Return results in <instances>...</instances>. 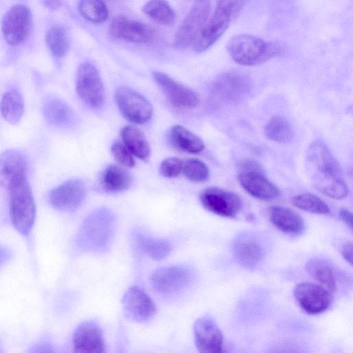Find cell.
Wrapping results in <instances>:
<instances>
[{
	"mask_svg": "<svg viewBox=\"0 0 353 353\" xmlns=\"http://www.w3.org/2000/svg\"><path fill=\"white\" fill-rule=\"evenodd\" d=\"M294 296L299 305L309 314L325 312L332 302V295L329 290L310 282L297 284L294 290Z\"/></svg>",
	"mask_w": 353,
	"mask_h": 353,
	"instance_id": "13",
	"label": "cell"
},
{
	"mask_svg": "<svg viewBox=\"0 0 353 353\" xmlns=\"http://www.w3.org/2000/svg\"><path fill=\"white\" fill-rule=\"evenodd\" d=\"M239 180L244 190L258 199L269 201L279 195V188L265 177L260 165L254 161L242 163Z\"/></svg>",
	"mask_w": 353,
	"mask_h": 353,
	"instance_id": "6",
	"label": "cell"
},
{
	"mask_svg": "<svg viewBox=\"0 0 353 353\" xmlns=\"http://www.w3.org/2000/svg\"><path fill=\"white\" fill-rule=\"evenodd\" d=\"M227 50L236 63L254 66L276 56L281 51V47L276 43L266 41L251 34H241L230 40Z\"/></svg>",
	"mask_w": 353,
	"mask_h": 353,
	"instance_id": "3",
	"label": "cell"
},
{
	"mask_svg": "<svg viewBox=\"0 0 353 353\" xmlns=\"http://www.w3.org/2000/svg\"><path fill=\"white\" fill-rule=\"evenodd\" d=\"M110 32L117 38L138 44L149 43L154 37V31L150 26L122 16L112 19Z\"/></svg>",
	"mask_w": 353,
	"mask_h": 353,
	"instance_id": "19",
	"label": "cell"
},
{
	"mask_svg": "<svg viewBox=\"0 0 353 353\" xmlns=\"http://www.w3.org/2000/svg\"><path fill=\"white\" fill-rule=\"evenodd\" d=\"M265 136L271 141L288 143L293 137L292 128L289 121L283 116L272 117L265 127Z\"/></svg>",
	"mask_w": 353,
	"mask_h": 353,
	"instance_id": "31",
	"label": "cell"
},
{
	"mask_svg": "<svg viewBox=\"0 0 353 353\" xmlns=\"http://www.w3.org/2000/svg\"><path fill=\"white\" fill-rule=\"evenodd\" d=\"M134 239L139 248L155 260L165 259L172 250V245L167 240L154 238L139 231L134 233Z\"/></svg>",
	"mask_w": 353,
	"mask_h": 353,
	"instance_id": "28",
	"label": "cell"
},
{
	"mask_svg": "<svg viewBox=\"0 0 353 353\" xmlns=\"http://www.w3.org/2000/svg\"><path fill=\"white\" fill-rule=\"evenodd\" d=\"M114 216L105 209L98 210L83 221L77 234L76 243L82 251H106L114 235Z\"/></svg>",
	"mask_w": 353,
	"mask_h": 353,
	"instance_id": "2",
	"label": "cell"
},
{
	"mask_svg": "<svg viewBox=\"0 0 353 353\" xmlns=\"http://www.w3.org/2000/svg\"><path fill=\"white\" fill-rule=\"evenodd\" d=\"M130 172L122 166L110 165L103 171L101 185L109 192H119L127 190L132 183Z\"/></svg>",
	"mask_w": 353,
	"mask_h": 353,
	"instance_id": "26",
	"label": "cell"
},
{
	"mask_svg": "<svg viewBox=\"0 0 353 353\" xmlns=\"http://www.w3.org/2000/svg\"><path fill=\"white\" fill-rule=\"evenodd\" d=\"M250 87L246 76L239 72H228L221 74L212 84L215 98L223 103H235L248 92Z\"/></svg>",
	"mask_w": 353,
	"mask_h": 353,
	"instance_id": "16",
	"label": "cell"
},
{
	"mask_svg": "<svg viewBox=\"0 0 353 353\" xmlns=\"http://www.w3.org/2000/svg\"><path fill=\"white\" fill-rule=\"evenodd\" d=\"M79 11L86 20L92 23H103L108 17V8L103 0H81Z\"/></svg>",
	"mask_w": 353,
	"mask_h": 353,
	"instance_id": "34",
	"label": "cell"
},
{
	"mask_svg": "<svg viewBox=\"0 0 353 353\" xmlns=\"http://www.w3.org/2000/svg\"><path fill=\"white\" fill-rule=\"evenodd\" d=\"M116 103L123 116L129 121L136 124L148 122L153 113L150 101L137 91L120 87L114 94Z\"/></svg>",
	"mask_w": 353,
	"mask_h": 353,
	"instance_id": "10",
	"label": "cell"
},
{
	"mask_svg": "<svg viewBox=\"0 0 353 353\" xmlns=\"http://www.w3.org/2000/svg\"><path fill=\"white\" fill-rule=\"evenodd\" d=\"M182 172L191 181L199 183L209 177V169L206 164L197 159H189L183 161Z\"/></svg>",
	"mask_w": 353,
	"mask_h": 353,
	"instance_id": "36",
	"label": "cell"
},
{
	"mask_svg": "<svg viewBox=\"0 0 353 353\" xmlns=\"http://www.w3.org/2000/svg\"><path fill=\"white\" fill-rule=\"evenodd\" d=\"M121 135L125 146L139 159L146 161L151 153L150 144L144 133L134 125L124 126L121 130Z\"/></svg>",
	"mask_w": 353,
	"mask_h": 353,
	"instance_id": "25",
	"label": "cell"
},
{
	"mask_svg": "<svg viewBox=\"0 0 353 353\" xmlns=\"http://www.w3.org/2000/svg\"><path fill=\"white\" fill-rule=\"evenodd\" d=\"M245 0H219L212 16L193 45L196 52L210 48L228 29L233 17L241 10Z\"/></svg>",
	"mask_w": 353,
	"mask_h": 353,
	"instance_id": "4",
	"label": "cell"
},
{
	"mask_svg": "<svg viewBox=\"0 0 353 353\" xmlns=\"http://www.w3.org/2000/svg\"><path fill=\"white\" fill-rule=\"evenodd\" d=\"M112 154L116 161L122 167L132 168L134 165L135 161L133 155L121 142H114L111 148Z\"/></svg>",
	"mask_w": 353,
	"mask_h": 353,
	"instance_id": "37",
	"label": "cell"
},
{
	"mask_svg": "<svg viewBox=\"0 0 353 353\" xmlns=\"http://www.w3.org/2000/svg\"><path fill=\"white\" fill-rule=\"evenodd\" d=\"M32 24V13L28 7L17 4L11 7L1 21V32L11 46L23 43L28 37Z\"/></svg>",
	"mask_w": 353,
	"mask_h": 353,
	"instance_id": "9",
	"label": "cell"
},
{
	"mask_svg": "<svg viewBox=\"0 0 353 353\" xmlns=\"http://www.w3.org/2000/svg\"><path fill=\"white\" fill-rule=\"evenodd\" d=\"M183 165V161L179 158L168 157L161 162L159 173L164 177H176L182 172Z\"/></svg>",
	"mask_w": 353,
	"mask_h": 353,
	"instance_id": "38",
	"label": "cell"
},
{
	"mask_svg": "<svg viewBox=\"0 0 353 353\" xmlns=\"http://www.w3.org/2000/svg\"><path fill=\"white\" fill-rule=\"evenodd\" d=\"M192 281V271L183 265L161 268L150 278L152 288L163 296H172L182 292L190 285Z\"/></svg>",
	"mask_w": 353,
	"mask_h": 353,
	"instance_id": "11",
	"label": "cell"
},
{
	"mask_svg": "<svg viewBox=\"0 0 353 353\" xmlns=\"http://www.w3.org/2000/svg\"><path fill=\"white\" fill-rule=\"evenodd\" d=\"M43 114L49 123L59 127L70 124L73 117L72 109L57 99H50L45 103Z\"/></svg>",
	"mask_w": 353,
	"mask_h": 353,
	"instance_id": "29",
	"label": "cell"
},
{
	"mask_svg": "<svg viewBox=\"0 0 353 353\" xmlns=\"http://www.w3.org/2000/svg\"><path fill=\"white\" fill-rule=\"evenodd\" d=\"M210 14V0H195L188 14L179 28L174 39L176 48L193 46L203 30Z\"/></svg>",
	"mask_w": 353,
	"mask_h": 353,
	"instance_id": "7",
	"label": "cell"
},
{
	"mask_svg": "<svg viewBox=\"0 0 353 353\" xmlns=\"http://www.w3.org/2000/svg\"><path fill=\"white\" fill-rule=\"evenodd\" d=\"M74 350L77 352H102L105 342L99 325L94 321H86L76 329L73 338Z\"/></svg>",
	"mask_w": 353,
	"mask_h": 353,
	"instance_id": "21",
	"label": "cell"
},
{
	"mask_svg": "<svg viewBox=\"0 0 353 353\" xmlns=\"http://www.w3.org/2000/svg\"><path fill=\"white\" fill-rule=\"evenodd\" d=\"M341 219L352 230V214L346 208H341L339 211Z\"/></svg>",
	"mask_w": 353,
	"mask_h": 353,
	"instance_id": "40",
	"label": "cell"
},
{
	"mask_svg": "<svg viewBox=\"0 0 353 353\" xmlns=\"http://www.w3.org/2000/svg\"><path fill=\"white\" fill-rule=\"evenodd\" d=\"M168 141L175 150L191 154L199 153L205 148L200 137L180 125H174L170 130Z\"/></svg>",
	"mask_w": 353,
	"mask_h": 353,
	"instance_id": "24",
	"label": "cell"
},
{
	"mask_svg": "<svg viewBox=\"0 0 353 353\" xmlns=\"http://www.w3.org/2000/svg\"><path fill=\"white\" fill-rule=\"evenodd\" d=\"M61 0H44V4L50 9H56L61 5Z\"/></svg>",
	"mask_w": 353,
	"mask_h": 353,
	"instance_id": "42",
	"label": "cell"
},
{
	"mask_svg": "<svg viewBox=\"0 0 353 353\" xmlns=\"http://www.w3.org/2000/svg\"><path fill=\"white\" fill-rule=\"evenodd\" d=\"M196 349L200 352L221 353L223 349V336L219 325L209 316L196 320L193 327Z\"/></svg>",
	"mask_w": 353,
	"mask_h": 353,
	"instance_id": "17",
	"label": "cell"
},
{
	"mask_svg": "<svg viewBox=\"0 0 353 353\" xmlns=\"http://www.w3.org/2000/svg\"><path fill=\"white\" fill-rule=\"evenodd\" d=\"M85 194L86 188L83 181L72 179L54 188L49 194V201L55 209L70 212L81 205Z\"/></svg>",
	"mask_w": 353,
	"mask_h": 353,
	"instance_id": "15",
	"label": "cell"
},
{
	"mask_svg": "<svg viewBox=\"0 0 353 353\" xmlns=\"http://www.w3.org/2000/svg\"><path fill=\"white\" fill-rule=\"evenodd\" d=\"M142 10L161 25L172 24L175 19L174 12L165 0H150L143 6Z\"/></svg>",
	"mask_w": 353,
	"mask_h": 353,
	"instance_id": "32",
	"label": "cell"
},
{
	"mask_svg": "<svg viewBox=\"0 0 353 353\" xmlns=\"http://www.w3.org/2000/svg\"><path fill=\"white\" fill-rule=\"evenodd\" d=\"M232 253L236 263L248 269L257 266L263 256L261 245L255 239L247 235L239 237L234 241Z\"/></svg>",
	"mask_w": 353,
	"mask_h": 353,
	"instance_id": "22",
	"label": "cell"
},
{
	"mask_svg": "<svg viewBox=\"0 0 353 353\" xmlns=\"http://www.w3.org/2000/svg\"><path fill=\"white\" fill-rule=\"evenodd\" d=\"M199 199L207 210L225 218L236 217L242 206L241 199L238 194L217 187L205 189L201 193Z\"/></svg>",
	"mask_w": 353,
	"mask_h": 353,
	"instance_id": "12",
	"label": "cell"
},
{
	"mask_svg": "<svg viewBox=\"0 0 353 353\" xmlns=\"http://www.w3.org/2000/svg\"><path fill=\"white\" fill-rule=\"evenodd\" d=\"M341 254L343 259L349 263L352 264V243L351 242L344 243L340 249Z\"/></svg>",
	"mask_w": 353,
	"mask_h": 353,
	"instance_id": "39",
	"label": "cell"
},
{
	"mask_svg": "<svg viewBox=\"0 0 353 353\" xmlns=\"http://www.w3.org/2000/svg\"><path fill=\"white\" fill-rule=\"evenodd\" d=\"M122 305L125 315L136 322H145L154 315L155 304L141 288L132 286L125 292Z\"/></svg>",
	"mask_w": 353,
	"mask_h": 353,
	"instance_id": "18",
	"label": "cell"
},
{
	"mask_svg": "<svg viewBox=\"0 0 353 353\" xmlns=\"http://www.w3.org/2000/svg\"><path fill=\"white\" fill-rule=\"evenodd\" d=\"M292 203L299 209L314 214H326L330 212L326 203L310 193H303L294 196L292 199Z\"/></svg>",
	"mask_w": 353,
	"mask_h": 353,
	"instance_id": "35",
	"label": "cell"
},
{
	"mask_svg": "<svg viewBox=\"0 0 353 353\" xmlns=\"http://www.w3.org/2000/svg\"><path fill=\"white\" fill-rule=\"evenodd\" d=\"M306 163L316 188L334 199L347 196L341 167L328 148L321 142L312 143L306 152Z\"/></svg>",
	"mask_w": 353,
	"mask_h": 353,
	"instance_id": "1",
	"label": "cell"
},
{
	"mask_svg": "<svg viewBox=\"0 0 353 353\" xmlns=\"http://www.w3.org/2000/svg\"><path fill=\"white\" fill-rule=\"evenodd\" d=\"M305 269L307 273L322 286L334 292L336 288L335 275L331 267L325 261L319 259H311L306 263Z\"/></svg>",
	"mask_w": 353,
	"mask_h": 353,
	"instance_id": "30",
	"label": "cell"
},
{
	"mask_svg": "<svg viewBox=\"0 0 353 353\" xmlns=\"http://www.w3.org/2000/svg\"><path fill=\"white\" fill-rule=\"evenodd\" d=\"M269 216L271 223L281 232L288 234H299L304 229L302 218L294 211L283 206H272Z\"/></svg>",
	"mask_w": 353,
	"mask_h": 353,
	"instance_id": "23",
	"label": "cell"
},
{
	"mask_svg": "<svg viewBox=\"0 0 353 353\" xmlns=\"http://www.w3.org/2000/svg\"><path fill=\"white\" fill-rule=\"evenodd\" d=\"M29 163L25 154L16 150L0 154V185L9 188L14 183L27 178Z\"/></svg>",
	"mask_w": 353,
	"mask_h": 353,
	"instance_id": "20",
	"label": "cell"
},
{
	"mask_svg": "<svg viewBox=\"0 0 353 353\" xmlns=\"http://www.w3.org/2000/svg\"><path fill=\"white\" fill-rule=\"evenodd\" d=\"M76 90L81 99L92 108H100L105 101V90L95 66L83 62L78 68Z\"/></svg>",
	"mask_w": 353,
	"mask_h": 353,
	"instance_id": "8",
	"label": "cell"
},
{
	"mask_svg": "<svg viewBox=\"0 0 353 353\" xmlns=\"http://www.w3.org/2000/svg\"><path fill=\"white\" fill-rule=\"evenodd\" d=\"M152 76L172 106L180 110H188L194 108L199 104L197 94L189 87L161 72H154Z\"/></svg>",
	"mask_w": 353,
	"mask_h": 353,
	"instance_id": "14",
	"label": "cell"
},
{
	"mask_svg": "<svg viewBox=\"0 0 353 353\" xmlns=\"http://www.w3.org/2000/svg\"><path fill=\"white\" fill-rule=\"evenodd\" d=\"M11 257V251L8 248L0 245V267L8 262Z\"/></svg>",
	"mask_w": 353,
	"mask_h": 353,
	"instance_id": "41",
	"label": "cell"
},
{
	"mask_svg": "<svg viewBox=\"0 0 353 353\" xmlns=\"http://www.w3.org/2000/svg\"><path fill=\"white\" fill-rule=\"evenodd\" d=\"M0 110L7 122L13 125L18 123L24 110V101L21 94L17 90L6 92L1 100Z\"/></svg>",
	"mask_w": 353,
	"mask_h": 353,
	"instance_id": "27",
	"label": "cell"
},
{
	"mask_svg": "<svg viewBox=\"0 0 353 353\" xmlns=\"http://www.w3.org/2000/svg\"><path fill=\"white\" fill-rule=\"evenodd\" d=\"M46 42L52 54L63 57L69 50V38L66 30L61 25L52 26L46 32Z\"/></svg>",
	"mask_w": 353,
	"mask_h": 353,
	"instance_id": "33",
	"label": "cell"
},
{
	"mask_svg": "<svg viewBox=\"0 0 353 353\" xmlns=\"http://www.w3.org/2000/svg\"><path fill=\"white\" fill-rule=\"evenodd\" d=\"M8 190L12 223L20 234L27 235L36 217V205L30 183L25 178L12 184Z\"/></svg>",
	"mask_w": 353,
	"mask_h": 353,
	"instance_id": "5",
	"label": "cell"
}]
</instances>
